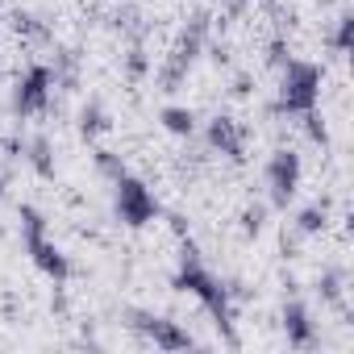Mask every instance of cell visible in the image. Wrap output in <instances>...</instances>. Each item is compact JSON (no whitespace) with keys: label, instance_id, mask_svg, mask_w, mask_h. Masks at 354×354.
I'll use <instances>...</instances> for the list:
<instances>
[{"label":"cell","instance_id":"cell-1","mask_svg":"<svg viewBox=\"0 0 354 354\" xmlns=\"http://www.w3.org/2000/svg\"><path fill=\"white\" fill-rule=\"evenodd\" d=\"M171 288L175 292H192L209 313H213V321H217V329L225 333V342L230 346H238V333H234V313H230V288L201 263V250H196V242L192 238H184V246H180V271H175V279H171Z\"/></svg>","mask_w":354,"mask_h":354},{"label":"cell","instance_id":"cell-2","mask_svg":"<svg viewBox=\"0 0 354 354\" xmlns=\"http://www.w3.org/2000/svg\"><path fill=\"white\" fill-rule=\"evenodd\" d=\"M279 71H283L279 75V113H296L300 117V113L317 109L325 71L317 63H304V59H288Z\"/></svg>","mask_w":354,"mask_h":354},{"label":"cell","instance_id":"cell-3","mask_svg":"<svg viewBox=\"0 0 354 354\" xmlns=\"http://www.w3.org/2000/svg\"><path fill=\"white\" fill-rule=\"evenodd\" d=\"M113 188H117V217H121L129 230H142V225H150V221L158 217V201H154V192H150L142 180H133L129 171L117 175Z\"/></svg>","mask_w":354,"mask_h":354},{"label":"cell","instance_id":"cell-4","mask_svg":"<svg viewBox=\"0 0 354 354\" xmlns=\"http://www.w3.org/2000/svg\"><path fill=\"white\" fill-rule=\"evenodd\" d=\"M300 175H304V162H300L296 150L283 146V150H275L267 158V188H271V205L275 209H288L292 205V196L300 188Z\"/></svg>","mask_w":354,"mask_h":354},{"label":"cell","instance_id":"cell-5","mask_svg":"<svg viewBox=\"0 0 354 354\" xmlns=\"http://www.w3.org/2000/svg\"><path fill=\"white\" fill-rule=\"evenodd\" d=\"M50 88H55V67L46 63H34L21 80H17V92H13V113L17 117H34L50 104Z\"/></svg>","mask_w":354,"mask_h":354},{"label":"cell","instance_id":"cell-6","mask_svg":"<svg viewBox=\"0 0 354 354\" xmlns=\"http://www.w3.org/2000/svg\"><path fill=\"white\" fill-rule=\"evenodd\" d=\"M133 329H138V333H146L158 350H188V346H192V333H188L180 321H167V317L133 313Z\"/></svg>","mask_w":354,"mask_h":354},{"label":"cell","instance_id":"cell-7","mask_svg":"<svg viewBox=\"0 0 354 354\" xmlns=\"http://www.w3.org/2000/svg\"><path fill=\"white\" fill-rule=\"evenodd\" d=\"M246 138H250V133H246L234 117H213V121H209V133H205L209 150H217V154H225V158H234V162L246 158Z\"/></svg>","mask_w":354,"mask_h":354},{"label":"cell","instance_id":"cell-8","mask_svg":"<svg viewBox=\"0 0 354 354\" xmlns=\"http://www.w3.org/2000/svg\"><path fill=\"white\" fill-rule=\"evenodd\" d=\"M26 250H30V259H34V267L42 271V275H50L55 283H63L67 275H71V263H67V254L42 234V238H26Z\"/></svg>","mask_w":354,"mask_h":354},{"label":"cell","instance_id":"cell-9","mask_svg":"<svg viewBox=\"0 0 354 354\" xmlns=\"http://www.w3.org/2000/svg\"><path fill=\"white\" fill-rule=\"evenodd\" d=\"M283 333H288V342H292L296 350H308V346H313L317 329H313V321H308V308H304L300 300L283 304Z\"/></svg>","mask_w":354,"mask_h":354},{"label":"cell","instance_id":"cell-10","mask_svg":"<svg viewBox=\"0 0 354 354\" xmlns=\"http://www.w3.org/2000/svg\"><path fill=\"white\" fill-rule=\"evenodd\" d=\"M158 121H162V129L175 133V138H192V129H196V117H192V109H184V104H167V109L158 113Z\"/></svg>","mask_w":354,"mask_h":354},{"label":"cell","instance_id":"cell-11","mask_svg":"<svg viewBox=\"0 0 354 354\" xmlns=\"http://www.w3.org/2000/svg\"><path fill=\"white\" fill-rule=\"evenodd\" d=\"M104 129H109V113H104V104H100V100L84 104V113H80V133L92 142V138H100Z\"/></svg>","mask_w":354,"mask_h":354},{"label":"cell","instance_id":"cell-12","mask_svg":"<svg viewBox=\"0 0 354 354\" xmlns=\"http://www.w3.org/2000/svg\"><path fill=\"white\" fill-rule=\"evenodd\" d=\"M30 167L42 175V180H50V175H55V158H50V142L46 138H34L30 142Z\"/></svg>","mask_w":354,"mask_h":354},{"label":"cell","instance_id":"cell-13","mask_svg":"<svg viewBox=\"0 0 354 354\" xmlns=\"http://www.w3.org/2000/svg\"><path fill=\"white\" fill-rule=\"evenodd\" d=\"M325 205H308V209H300V217H296V230L300 234H321L325 230Z\"/></svg>","mask_w":354,"mask_h":354},{"label":"cell","instance_id":"cell-14","mask_svg":"<svg viewBox=\"0 0 354 354\" xmlns=\"http://www.w3.org/2000/svg\"><path fill=\"white\" fill-rule=\"evenodd\" d=\"M350 42H354V17H350V13H342V17H337V30H333V50H337V55H346V50H350Z\"/></svg>","mask_w":354,"mask_h":354},{"label":"cell","instance_id":"cell-15","mask_svg":"<svg viewBox=\"0 0 354 354\" xmlns=\"http://www.w3.org/2000/svg\"><path fill=\"white\" fill-rule=\"evenodd\" d=\"M300 117H304V133H308L317 146H329V129H325L321 113H317V109H308V113H300Z\"/></svg>","mask_w":354,"mask_h":354},{"label":"cell","instance_id":"cell-16","mask_svg":"<svg viewBox=\"0 0 354 354\" xmlns=\"http://www.w3.org/2000/svg\"><path fill=\"white\" fill-rule=\"evenodd\" d=\"M263 217H267V209H263V205L242 209V234H246V238H259V234H263Z\"/></svg>","mask_w":354,"mask_h":354},{"label":"cell","instance_id":"cell-17","mask_svg":"<svg viewBox=\"0 0 354 354\" xmlns=\"http://www.w3.org/2000/svg\"><path fill=\"white\" fill-rule=\"evenodd\" d=\"M96 167H100V175H109V180L125 175V162H121V154H113V150H96Z\"/></svg>","mask_w":354,"mask_h":354},{"label":"cell","instance_id":"cell-18","mask_svg":"<svg viewBox=\"0 0 354 354\" xmlns=\"http://www.w3.org/2000/svg\"><path fill=\"white\" fill-rule=\"evenodd\" d=\"M321 296L333 300V304L342 300V271H325V275H321Z\"/></svg>","mask_w":354,"mask_h":354},{"label":"cell","instance_id":"cell-19","mask_svg":"<svg viewBox=\"0 0 354 354\" xmlns=\"http://www.w3.org/2000/svg\"><path fill=\"white\" fill-rule=\"evenodd\" d=\"M288 59H292V50H288V42H283V38H275V42L267 46V63H271V67H283Z\"/></svg>","mask_w":354,"mask_h":354},{"label":"cell","instance_id":"cell-20","mask_svg":"<svg viewBox=\"0 0 354 354\" xmlns=\"http://www.w3.org/2000/svg\"><path fill=\"white\" fill-rule=\"evenodd\" d=\"M125 71H129V80H142V75L150 71L146 55H142V50H129V59H125Z\"/></svg>","mask_w":354,"mask_h":354},{"label":"cell","instance_id":"cell-21","mask_svg":"<svg viewBox=\"0 0 354 354\" xmlns=\"http://www.w3.org/2000/svg\"><path fill=\"white\" fill-rule=\"evenodd\" d=\"M234 96H250V75H238V84H234Z\"/></svg>","mask_w":354,"mask_h":354},{"label":"cell","instance_id":"cell-22","mask_svg":"<svg viewBox=\"0 0 354 354\" xmlns=\"http://www.w3.org/2000/svg\"><path fill=\"white\" fill-rule=\"evenodd\" d=\"M0 201H5V180H0Z\"/></svg>","mask_w":354,"mask_h":354}]
</instances>
